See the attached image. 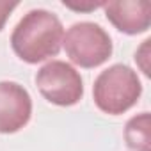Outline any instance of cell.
Returning <instances> with one entry per match:
<instances>
[{"label": "cell", "mask_w": 151, "mask_h": 151, "mask_svg": "<svg viewBox=\"0 0 151 151\" xmlns=\"http://www.w3.org/2000/svg\"><path fill=\"white\" fill-rule=\"evenodd\" d=\"M62 46L73 64L87 69L101 66L112 55L109 32L93 22L73 23L62 37Z\"/></svg>", "instance_id": "cell-3"}, {"label": "cell", "mask_w": 151, "mask_h": 151, "mask_svg": "<svg viewBox=\"0 0 151 151\" xmlns=\"http://www.w3.org/2000/svg\"><path fill=\"white\" fill-rule=\"evenodd\" d=\"M64 6L69 7V9H75V11H93V9L101 7L103 4L98 2V4H80V6H73V4H69V2H64Z\"/></svg>", "instance_id": "cell-10"}, {"label": "cell", "mask_w": 151, "mask_h": 151, "mask_svg": "<svg viewBox=\"0 0 151 151\" xmlns=\"http://www.w3.org/2000/svg\"><path fill=\"white\" fill-rule=\"evenodd\" d=\"M32 116V98L29 91L16 84L0 82V133H16Z\"/></svg>", "instance_id": "cell-5"}, {"label": "cell", "mask_w": 151, "mask_h": 151, "mask_svg": "<svg viewBox=\"0 0 151 151\" xmlns=\"http://www.w3.org/2000/svg\"><path fill=\"white\" fill-rule=\"evenodd\" d=\"M62 37V23L53 13L46 9H32L14 27L11 46L22 60L37 64L59 53Z\"/></svg>", "instance_id": "cell-1"}, {"label": "cell", "mask_w": 151, "mask_h": 151, "mask_svg": "<svg viewBox=\"0 0 151 151\" xmlns=\"http://www.w3.org/2000/svg\"><path fill=\"white\" fill-rule=\"evenodd\" d=\"M151 117L149 112L133 116L124 126V140L133 151H151Z\"/></svg>", "instance_id": "cell-7"}, {"label": "cell", "mask_w": 151, "mask_h": 151, "mask_svg": "<svg viewBox=\"0 0 151 151\" xmlns=\"http://www.w3.org/2000/svg\"><path fill=\"white\" fill-rule=\"evenodd\" d=\"M142 94V84L137 71L126 64H114L103 69L93 86L96 107L109 114L119 116L130 110Z\"/></svg>", "instance_id": "cell-2"}, {"label": "cell", "mask_w": 151, "mask_h": 151, "mask_svg": "<svg viewBox=\"0 0 151 151\" xmlns=\"http://www.w3.org/2000/svg\"><path fill=\"white\" fill-rule=\"evenodd\" d=\"M149 39H146L142 45H140V48L135 52V60H137V64H139V68L142 69V73L146 75V77H149Z\"/></svg>", "instance_id": "cell-8"}, {"label": "cell", "mask_w": 151, "mask_h": 151, "mask_svg": "<svg viewBox=\"0 0 151 151\" xmlns=\"http://www.w3.org/2000/svg\"><path fill=\"white\" fill-rule=\"evenodd\" d=\"M107 20L123 34H142L151 25V4L142 0H117L103 2Z\"/></svg>", "instance_id": "cell-6"}, {"label": "cell", "mask_w": 151, "mask_h": 151, "mask_svg": "<svg viewBox=\"0 0 151 151\" xmlns=\"http://www.w3.org/2000/svg\"><path fill=\"white\" fill-rule=\"evenodd\" d=\"M36 86L45 100L59 107L77 105L84 96V80L80 73L64 60H50L39 68Z\"/></svg>", "instance_id": "cell-4"}, {"label": "cell", "mask_w": 151, "mask_h": 151, "mask_svg": "<svg viewBox=\"0 0 151 151\" xmlns=\"http://www.w3.org/2000/svg\"><path fill=\"white\" fill-rule=\"evenodd\" d=\"M16 7H18L16 2H6V0H0V30L4 29V25H6L9 14H11Z\"/></svg>", "instance_id": "cell-9"}]
</instances>
